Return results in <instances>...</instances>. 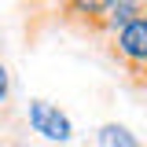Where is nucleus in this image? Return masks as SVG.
<instances>
[{"mask_svg": "<svg viewBox=\"0 0 147 147\" xmlns=\"http://www.w3.org/2000/svg\"><path fill=\"white\" fill-rule=\"evenodd\" d=\"M140 4H147V0H63L55 26H63L74 37H85V40H103Z\"/></svg>", "mask_w": 147, "mask_h": 147, "instance_id": "1", "label": "nucleus"}, {"mask_svg": "<svg viewBox=\"0 0 147 147\" xmlns=\"http://www.w3.org/2000/svg\"><path fill=\"white\" fill-rule=\"evenodd\" d=\"M107 55L132 92H147V4L107 33Z\"/></svg>", "mask_w": 147, "mask_h": 147, "instance_id": "2", "label": "nucleus"}, {"mask_svg": "<svg viewBox=\"0 0 147 147\" xmlns=\"http://www.w3.org/2000/svg\"><path fill=\"white\" fill-rule=\"evenodd\" d=\"M7 144H22V114H18L15 77L4 55V40H0V147Z\"/></svg>", "mask_w": 147, "mask_h": 147, "instance_id": "3", "label": "nucleus"}, {"mask_svg": "<svg viewBox=\"0 0 147 147\" xmlns=\"http://www.w3.org/2000/svg\"><path fill=\"white\" fill-rule=\"evenodd\" d=\"M26 118H30V129H33V132H40L44 140L66 144V140L74 136V121L66 118V110H59L55 103L40 99V96H33V99H30V110H26Z\"/></svg>", "mask_w": 147, "mask_h": 147, "instance_id": "4", "label": "nucleus"}, {"mask_svg": "<svg viewBox=\"0 0 147 147\" xmlns=\"http://www.w3.org/2000/svg\"><path fill=\"white\" fill-rule=\"evenodd\" d=\"M15 4H18V22H22V40L26 48H33L48 30H55V15L63 0H15Z\"/></svg>", "mask_w": 147, "mask_h": 147, "instance_id": "5", "label": "nucleus"}, {"mask_svg": "<svg viewBox=\"0 0 147 147\" xmlns=\"http://www.w3.org/2000/svg\"><path fill=\"white\" fill-rule=\"evenodd\" d=\"M99 140H103L107 147H140V140H136L125 125H114V121L99 129Z\"/></svg>", "mask_w": 147, "mask_h": 147, "instance_id": "6", "label": "nucleus"}, {"mask_svg": "<svg viewBox=\"0 0 147 147\" xmlns=\"http://www.w3.org/2000/svg\"><path fill=\"white\" fill-rule=\"evenodd\" d=\"M7 147H26V144H7Z\"/></svg>", "mask_w": 147, "mask_h": 147, "instance_id": "7", "label": "nucleus"}]
</instances>
